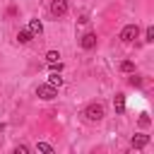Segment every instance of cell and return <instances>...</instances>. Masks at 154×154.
<instances>
[{
	"mask_svg": "<svg viewBox=\"0 0 154 154\" xmlns=\"http://www.w3.org/2000/svg\"><path fill=\"white\" fill-rule=\"evenodd\" d=\"M84 118H87L89 123H99V120L103 118V106H101V103H89V106L84 108Z\"/></svg>",
	"mask_w": 154,
	"mask_h": 154,
	"instance_id": "cell-1",
	"label": "cell"
},
{
	"mask_svg": "<svg viewBox=\"0 0 154 154\" xmlns=\"http://www.w3.org/2000/svg\"><path fill=\"white\" fill-rule=\"evenodd\" d=\"M36 96H38V99H43V101H53V99L58 96V89H55V87H51V84L46 82V84L36 87Z\"/></svg>",
	"mask_w": 154,
	"mask_h": 154,
	"instance_id": "cell-2",
	"label": "cell"
},
{
	"mask_svg": "<svg viewBox=\"0 0 154 154\" xmlns=\"http://www.w3.org/2000/svg\"><path fill=\"white\" fill-rule=\"evenodd\" d=\"M137 36H140V26H137V24H128V26H123V31H120V41H125V43H132Z\"/></svg>",
	"mask_w": 154,
	"mask_h": 154,
	"instance_id": "cell-3",
	"label": "cell"
},
{
	"mask_svg": "<svg viewBox=\"0 0 154 154\" xmlns=\"http://www.w3.org/2000/svg\"><path fill=\"white\" fill-rule=\"evenodd\" d=\"M51 14H53V17L67 14V0H53V2H51Z\"/></svg>",
	"mask_w": 154,
	"mask_h": 154,
	"instance_id": "cell-4",
	"label": "cell"
},
{
	"mask_svg": "<svg viewBox=\"0 0 154 154\" xmlns=\"http://www.w3.org/2000/svg\"><path fill=\"white\" fill-rule=\"evenodd\" d=\"M79 46H82L84 51H91V48L96 46V34H94V31H87V34L79 38Z\"/></svg>",
	"mask_w": 154,
	"mask_h": 154,
	"instance_id": "cell-5",
	"label": "cell"
},
{
	"mask_svg": "<svg viewBox=\"0 0 154 154\" xmlns=\"http://www.w3.org/2000/svg\"><path fill=\"white\" fill-rule=\"evenodd\" d=\"M130 144H132V149H144L147 144H149V135H132V140H130Z\"/></svg>",
	"mask_w": 154,
	"mask_h": 154,
	"instance_id": "cell-6",
	"label": "cell"
},
{
	"mask_svg": "<svg viewBox=\"0 0 154 154\" xmlns=\"http://www.w3.org/2000/svg\"><path fill=\"white\" fill-rule=\"evenodd\" d=\"M29 31H31V36H38V34H43V24L38 22V19H29V26H26Z\"/></svg>",
	"mask_w": 154,
	"mask_h": 154,
	"instance_id": "cell-7",
	"label": "cell"
},
{
	"mask_svg": "<svg viewBox=\"0 0 154 154\" xmlns=\"http://www.w3.org/2000/svg\"><path fill=\"white\" fill-rule=\"evenodd\" d=\"M48 84L58 89V87L63 84V77H60V72H53V70H51V75H48Z\"/></svg>",
	"mask_w": 154,
	"mask_h": 154,
	"instance_id": "cell-8",
	"label": "cell"
},
{
	"mask_svg": "<svg viewBox=\"0 0 154 154\" xmlns=\"http://www.w3.org/2000/svg\"><path fill=\"white\" fill-rule=\"evenodd\" d=\"M113 106H116V111H118V113H123V111H125V96H123V94H116Z\"/></svg>",
	"mask_w": 154,
	"mask_h": 154,
	"instance_id": "cell-9",
	"label": "cell"
},
{
	"mask_svg": "<svg viewBox=\"0 0 154 154\" xmlns=\"http://www.w3.org/2000/svg\"><path fill=\"white\" fill-rule=\"evenodd\" d=\"M17 41H19V43H29V41H31V31H29V29H22V31L17 34Z\"/></svg>",
	"mask_w": 154,
	"mask_h": 154,
	"instance_id": "cell-10",
	"label": "cell"
},
{
	"mask_svg": "<svg viewBox=\"0 0 154 154\" xmlns=\"http://www.w3.org/2000/svg\"><path fill=\"white\" fill-rule=\"evenodd\" d=\"M36 152H43V154H53V147L48 142H38L36 144Z\"/></svg>",
	"mask_w": 154,
	"mask_h": 154,
	"instance_id": "cell-11",
	"label": "cell"
},
{
	"mask_svg": "<svg viewBox=\"0 0 154 154\" xmlns=\"http://www.w3.org/2000/svg\"><path fill=\"white\" fill-rule=\"evenodd\" d=\"M58 60H60V53L58 51H48L46 53V63H58Z\"/></svg>",
	"mask_w": 154,
	"mask_h": 154,
	"instance_id": "cell-12",
	"label": "cell"
},
{
	"mask_svg": "<svg viewBox=\"0 0 154 154\" xmlns=\"http://www.w3.org/2000/svg\"><path fill=\"white\" fill-rule=\"evenodd\" d=\"M120 70H123V72H135V63H132V60H123V63H120Z\"/></svg>",
	"mask_w": 154,
	"mask_h": 154,
	"instance_id": "cell-13",
	"label": "cell"
},
{
	"mask_svg": "<svg viewBox=\"0 0 154 154\" xmlns=\"http://www.w3.org/2000/svg\"><path fill=\"white\" fill-rule=\"evenodd\" d=\"M144 41H147V43L154 41V26H147V29H144Z\"/></svg>",
	"mask_w": 154,
	"mask_h": 154,
	"instance_id": "cell-14",
	"label": "cell"
},
{
	"mask_svg": "<svg viewBox=\"0 0 154 154\" xmlns=\"http://www.w3.org/2000/svg\"><path fill=\"white\" fill-rule=\"evenodd\" d=\"M149 123H152V120H149V116H147V113H142V116H140V125H142V128H147Z\"/></svg>",
	"mask_w": 154,
	"mask_h": 154,
	"instance_id": "cell-15",
	"label": "cell"
},
{
	"mask_svg": "<svg viewBox=\"0 0 154 154\" xmlns=\"http://www.w3.org/2000/svg\"><path fill=\"white\" fill-rule=\"evenodd\" d=\"M48 65H51L53 72H60V70H63V63H60V60H58V63H48Z\"/></svg>",
	"mask_w": 154,
	"mask_h": 154,
	"instance_id": "cell-16",
	"label": "cell"
},
{
	"mask_svg": "<svg viewBox=\"0 0 154 154\" xmlns=\"http://www.w3.org/2000/svg\"><path fill=\"white\" fill-rule=\"evenodd\" d=\"M130 84H132V87H142V79H140L137 75H132V77H130Z\"/></svg>",
	"mask_w": 154,
	"mask_h": 154,
	"instance_id": "cell-17",
	"label": "cell"
},
{
	"mask_svg": "<svg viewBox=\"0 0 154 154\" xmlns=\"http://www.w3.org/2000/svg\"><path fill=\"white\" fill-rule=\"evenodd\" d=\"M29 152V147H24V144H17L14 147V154H26Z\"/></svg>",
	"mask_w": 154,
	"mask_h": 154,
	"instance_id": "cell-18",
	"label": "cell"
}]
</instances>
